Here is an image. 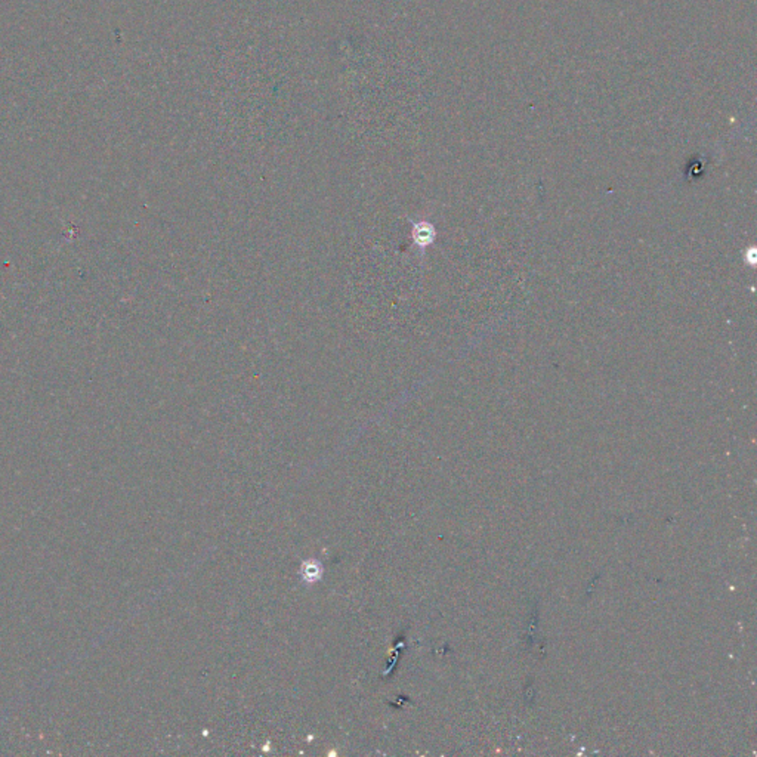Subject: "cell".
Wrapping results in <instances>:
<instances>
[{
	"instance_id": "obj_1",
	"label": "cell",
	"mask_w": 757,
	"mask_h": 757,
	"mask_svg": "<svg viewBox=\"0 0 757 757\" xmlns=\"http://www.w3.org/2000/svg\"><path fill=\"white\" fill-rule=\"evenodd\" d=\"M411 235H413V241L414 245H416L419 249H426L427 246H431L432 242L435 241V237H436V231H435V226L427 222V221H419V222H414L413 224V231H411Z\"/></svg>"
}]
</instances>
